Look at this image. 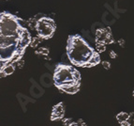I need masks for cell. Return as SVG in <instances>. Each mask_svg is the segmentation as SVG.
Instances as JSON below:
<instances>
[{
	"mask_svg": "<svg viewBox=\"0 0 134 126\" xmlns=\"http://www.w3.org/2000/svg\"><path fill=\"white\" fill-rule=\"evenodd\" d=\"M120 126H130V124L129 122H124L122 123H120Z\"/></svg>",
	"mask_w": 134,
	"mask_h": 126,
	"instance_id": "ac0fdd59",
	"label": "cell"
},
{
	"mask_svg": "<svg viewBox=\"0 0 134 126\" xmlns=\"http://www.w3.org/2000/svg\"><path fill=\"white\" fill-rule=\"evenodd\" d=\"M110 56H111V57H112V59H115L116 56H117V55H116V53L114 52V51H111V52H110Z\"/></svg>",
	"mask_w": 134,
	"mask_h": 126,
	"instance_id": "2e32d148",
	"label": "cell"
},
{
	"mask_svg": "<svg viewBox=\"0 0 134 126\" xmlns=\"http://www.w3.org/2000/svg\"><path fill=\"white\" fill-rule=\"evenodd\" d=\"M49 48L47 47H42V48H38V50H36V54L40 55V56H43L44 57L48 59V55H49Z\"/></svg>",
	"mask_w": 134,
	"mask_h": 126,
	"instance_id": "30bf717a",
	"label": "cell"
},
{
	"mask_svg": "<svg viewBox=\"0 0 134 126\" xmlns=\"http://www.w3.org/2000/svg\"><path fill=\"white\" fill-rule=\"evenodd\" d=\"M42 41V39L40 38L38 36L37 37H34L33 39H32V41H31V43H30V46H31L32 48H36L37 46H38V44L40 43V41Z\"/></svg>",
	"mask_w": 134,
	"mask_h": 126,
	"instance_id": "8fae6325",
	"label": "cell"
},
{
	"mask_svg": "<svg viewBox=\"0 0 134 126\" xmlns=\"http://www.w3.org/2000/svg\"><path fill=\"white\" fill-rule=\"evenodd\" d=\"M95 43H103V44H112L114 43V37H113L112 30L110 27L105 28H98L96 31V41Z\"/></svg>",
	"mask_w": 134,
	"mask_h": 126,
	"instance_id": "5b68a950",
	"label": "cell"
},
{
	"mask_svg": "<svg viewBox=\"0 0 134 126\" xmlns=\"http://www.w3.org/2000/svg\"><path fill=\"white\" fill-rule=\"evenodd\" d=\"M129 119H130V114L127 112H120L116 115V119L118 120L119 123H122L124 122H127Z\"/></svg>",
	"mask_w": 134,
	"mask_h": 126,
	"instance_id": "ba28073f",
	"label": "cell"
},
{
	"mask_svg": "<svg viewBox=\"0 0 134 126\" xmlns=\"http://www.w3.org/2000/svg\"><path fill=\"white\" fill-rule=\"evenodd\" d=\"M67 55L69 61L77 67L91 68L100 62L99 54L78 34L69 36Z\"/></svg>",
	"mask_w": 134,
	"mask_h": 126,
	"instance_id": "7a4b0ae2",
	"label": "cell"
},
{
	"mask_svg": "<svg viewBox=\"0 0 134 126\" xmlns=\"http://www.w3.org/2000/svg\"><path fill=\"white\" fill-rule=\"evenodd\" d=\"M65 116V108L63 106L62 103L55 104L53 107L51 114V120H59V119H63Z\"/></svg>",
	"mask_w": 134,
	"mask_h": 126,
	"instance_id": "8992f818",
	"label": "cell"
},
{
	"mask_svg": "<svg viewBox=\"0 0 134 126\" xmlns=\"http://www.w3.org/2000/svg\"><path fill=\"white\" fill-rule=\"evenodd\" d=\"M23 20L4 11L0 14V67L13 64L22 59L25 51L30 45V33L22 25Z\"/></svg>",
	"mask_w": 134,
	"mask_h": 126,
	"instance_id": "6da1fadb",
	"label": "cell"
},
{
	"mask_svg": "<svg viewBox=\"0 0 134 126\" xmlns=\"http://www.w3.org/2000/svg\"><path fill=\"white\" fill-rule=\"evenodd\" d=\"M56 29V25L54 19L50 17H41L38 19L36 30L38 36L42 40H49L54 36Z\"/></svg>",
	"mask_w": 134,
	"mask_h": 126,
	"instance_id": "277c9868",
	"label": "cell"
},
{
	"mask_svg": "<svg viewBox=\"0 0 134 126\" xmlns=\"http://www.w3.org/2000/svg\"><path fill=\"white\" fill-rule=\"evenodd\" d=\"M37 22H38V20H37L36 18H30L28 19V20L26 21L27 25H28V27L31 28V29H36V27H37Z\"/></svg>",
	"mask_w": 134,
	"mask_h": 126,
	"instance_id": "7c38bea8",
	"label": "cell"
},
{
	"mask_svg": "<svg viewBox=\"0 0 134 126\" xmlns=\"http://www.w3.org/2000/svg\"><path fill=\"white\" fill-rule=\"evenodd\" d=\"M15 65H17L19 68H22L23 66H24V61L22 60V59H20V60L18 61V62H16V64Z\"/></svg>",
	"mask_w": 134,
	"mask_h": 126,
	"instance_id": "9a60e30c",
	"label": "cell"
},
{
	"mask_svg": "<svg viewBox=\"0 0 134 126\" xmlns=\"http://www.w3.org/2000/svg\"><path fill=\"white\" fill-rule=\"evenodd\" d=\"M54 84L58 90L68 94H75L80 90L81 74L70 65L59 63L54 72Z\"/></svg>",
	"mask_w": 134,
	"mask_h": 126,
	"instance_id": "3957f363",
	"label": "cell"
},
{
	"mask_svg": "<svg viewBox=\"0 0 134 126\" xmlns=\"http://www.w3.org/2000/svg\"><path fill=\"white\" fill-rule=\"evenodd\" d=\"M14 70H15V65L13 64H10V65H7L5 66L4 68L1 69V77H5L7 75H10L14 72Z\"/></svg>",
	"mask_w": 134,
	"mask_h": 126,
	"instance_id": "52a82bcc",
	"label": "cell"
},
{
	"mask_svg": "<svg viewBox=\"0 0 134 126\" xmlns=\"http://www.w3.org/2000/svg\"><path fill=\"white\" fill-rule=\"evenodd\" d=\"M132 126H134V119H133V122H132Z\"/></svg>",
	"mask_w": 134,
	"mask_h": 126,
	"instance_id": "ffe728a7",
	"label": "cell"
},
{
	"mask_svg": "<svg viewBox=\"0 0 134 126\" xmlns=\"http://www.w3.org/2000/svg\"><path fill=\"white\" fill-rule=\"evenodd\" d=\"M101 63H102V66L105 70H109L110 68H111V64H110V62H108V61H102Z\"/></svg>",
	"mask_w": 134,
	"mask_h": 126,
	"instance_id": "5bb4252c",
	"label": "cell"
},
{
	"mask_svg": "<svg viewBox=\"0 0 134 126\" xmlns=\"http://www.w3.org/2000/svg\"><path fill=\"white\" fill-rule=\"evenodd\" d=\"M132 96H133V98H134V90H133V93H132Z\"/></svg>",
	"mask_w": 134,
	"mask_h": 126,
	"instance_id": "d6986e66",
	"label": "cell"
},
{
	"mask_svg": "<svg viewBox=\"0 0 134 126\" xmlns=\"http://www.w3.org/2000/svg\"><path fill=\"white\" fill-rule=\"evenodd\" d=\"M96 50L98 53H103L105 52L106 50V45L103 44V43H96Z\"/></svg>",
	"mask_w": 134,
	"mask_h": 126,
	"instance_id": "4fadbf2b",
	"label": "cell"
},
{
	"mask_svg": "<svg viewBox=\"0 0 134 126\" xmlns=\"http://www.w3.org/2000/svg\"><path fill=\"white\" fill-rule=\"evenodd\" d=\"M41 83H42L45 87H49L52 83H54V78H51L50 74H46L41 77Z\"/></svg>",
	"mask_w": 134,
	"mask_h": 126,
	"instance_id": "9c48e42d",
	"label": "cell"
},
{
	"mask_svg": "<svg viewBox=\"0 0 134 126\" xmlns=\"http://www.w3.org/2000/svg\"><path fill=\"white\" fill-rule=\"evenodd\" d=\"M118 43L120 44V46H124V44H125V41H124L123 39H120L118 41Z\"/></svg>",
	"mask_w": 134,
	"mask_h": 126,
	"instance_id": "e0dca14e",
	"label": "cell"
}]
</instances>
